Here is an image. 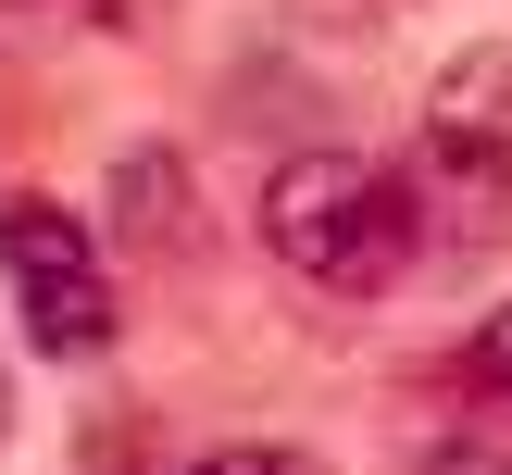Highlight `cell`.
I'll list each match as a JSON object with an SVG mask.
<instances>
[{
    "label": "cell",
    "mask_w": 512,
    "mask_h": 475,
    "mask_svg": "<svg viewBox=\"0 0 512 475\" xmlns=\"http://www.w3.org/2000/svg\"><path fill=\"white\" fill-rule=\"evenodd\" d=\"M263 250L325 300H388L400 275L425 263V200L400 163H363V150H288L263 175Z\"/></svg>",
    "instance_id": "1"
},
{
    "label": "cell",
    "mask_w": 512,
    "mask_h": 475,
    "mask_svg": "<svg viewBox=\"0 0 512 475\" xmlns=\"http://www.w3.org/2000/svg\"><path fill=\"white\" fill-rule=\"evenodd\" d=\"M400 175L425 200V238H463V250L512 238V38H475L438 63Z\"/></svg>",
    "instance_id": "2"
},
{
    "label": "cell",
    "mask_w": 512,
    "mask_h": 475,
    "mask_svg": "<svg viewBox=\"0 0 512 475\" xmlns=\"http://www.w3.org/2000/svg\"><path fill=\"white\" fill-rule=\"evenodd\" d=\"M0 288H13L25 338H38L50 363L113 350V275H100V238H88V213H63L50 188H13V200H0Z\"/></svg>",
    "instance_id": "3"
},
{
    "label": "cell",
    "mask_w": 512,
    "mask_h": 475,
    "mask_svg": "<svg viewBox=\"0 0 512 475\" xmlns=\"http://www.w3.org/2000/svg\"><path fill=\"white\" fill-rule=\"evenodd\" d=\"M450 375H463V388H475V400H512V300H500V313H488V325H475V338H463V350H450Z\"/></svg>",
    "instance_id": "4"
},
{
    "label": "cell",
    "mask_w": 512,
    "mask_h": 475,
    "mask_svg": "<svg viewBox=\"0 0 512 475\" xmlns=\"http://www.w3.org/2000/svg\"><path fill=\"white\" fill-rule=\"evenodd\" d=\"M188 475H338V463H313V450H275V438H238V450H200Z\"/></svg>",
    "instance_id": "5"
},
{
    "label": "cell",
    "mask_w": 512,
    "mask_h": 475,
    "mask_svg": "<svg viewBox=\"0 0 512 475\" xmlns=\"http://www.w3.org/2000/svg\"><path fill=\"white\" fill-rule=\"evenodd\" d=\"M413 475H512V450L500 438H450V450H425Z\"/></svg>",
    "instance_id": "6"
},
{
    "label": "cell",
    "mask_w": 512,
    "mask_h": 475,
    "mask_svg": "<svg viewBox=\"0 0 512 475\" xmlns=\"http://www.w3.org/2000/svg\"><path fill=\"white\" fill-rule=\"evenodd\" d=\"M0 438H13V388H0Z\"/></svg>",
    "instance_id": "7"
}]
</instances>
